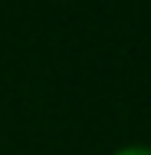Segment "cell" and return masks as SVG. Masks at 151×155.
Listing matches in <instances>:
<instances>
[{
    "instance_id": "cell-1",
    "label": "cell",
    "mask_w": 151,
    "mask_h": 155,
    "mask_svg": "<svg viewBox=\"0 0 151 155\" xmlns=\"http://www.w3.org/2000/svg\"><path fill=\"white\" fill-rule=\"evenodd\" d=\"M118 155H151V149H125V152H118Z\"/></svg>"
}]
</instances>
